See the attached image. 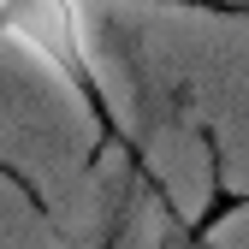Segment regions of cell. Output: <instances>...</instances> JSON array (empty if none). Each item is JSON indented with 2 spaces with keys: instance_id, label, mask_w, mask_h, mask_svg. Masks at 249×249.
Wrapping results in <instances>:
<instances>
[{
  "instance_id": "cell-1",
  "label": "cell",
  "mask_w": 249,
  "mask_h": 249,
  "mask_svg": "<svg viewBox=\"0 0 249 249\" xmlns=\"http://www.w3.org/2000/svg\"><path fill=\"white\" fill-rule=\"evenodd\" d=\"M0 42L36 53L42 66L89 107L95 137L113 142V148H124V154H137L131 137H124V124H119V113H113L107 77L95 66V53H89V24H83L77 0H0Z\"/></svg>"
}]
</instances>
